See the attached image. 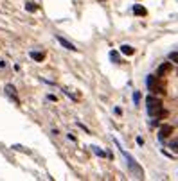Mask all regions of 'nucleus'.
Masks as SVG:
<instances>
[{
    "instance_id": "nucleus-1",
    "label": "nucleus",
    "mask_w": 178,
    "mask_h": 181,
    "mask_svg": "<svg viewBox=\"0 0 178 181\" xmlns=\"http://www.w3.org/2000/svg\"><path fill=\"white\" fill-rule=\"evenodd\" d=\"M146 108H148V115L149 117H153V119H158L160 115H162V101L158 99V97H153V95H149L148 99H146Z\"/></svg>"
},
{
    "instance_id": "nucleus-2",
    "label": "nucleus",
    "mask_w": 178,
    "mask_h": 181,
    "mask_svg": "<svg viewBox=\"0 0 178 181\" xmlns=\"http://www.w3.org/2000/svg\"><path fill=\"white\" fill-rule=\"evenodd\" d=\"M122 153V156L126 158V161H128V167H130V170L137 176V178H144V170L140 169V165H138L137 161L131 158V154H128V153H124V151H120Z\"/></svg>"
},
{
    "instance_id": "nucleus-3",
    "label": "nucleus",
    "mask_w": 178,
    "mask_h": 181,
    "mask_svg": "<svg viewBox=\"0 0 178 181\" xmlns=\"http://www.w3.org/2000/svg\"><path fill=\"white\" fill-rule=\"evenodd\" d=\"M146 84H148V88H149L153 93H164V86L160 84V81H158V75H148V79H146Z\"/></svg>"
},
{
    "instance_id": "nucleus-4",
    "label": "nucleus",
    "mask_w": 178,
    "mask_h": 181,
    "mask_svg": "<svg viewBox=\"0 0 178 181\" xmlns=\"http://www.w3.org/2000/svg\"><path fill=\"white\" fill-rule=\"evenodd\" d=\"M4 90H5V93L16 102V104H20V99H18V95H16V90H15V86H13V84H5V88H4Z\"/></svg>"
},
{
    "instance_id": "nucleus-5",
    "label": "nucleus",
    "mask_w": 178,
    "mask_h": 181,
    "mask_svg": "<svg viewBox=\"0 0 178 181\" xmlns=\"http://www.w3.org/2000/svg\"><path fill=\"white\" fill-rule=\"evenodd\" d=\"M133 13H135L137 16H146V15H148L146 7H144V5H140V4H135V5H133Z\"/></svg>"
},
{
    "instance_id": "nucleus-6",
    "label": "nucleus",
    "mask_w": 178,
    "mask_h": 181,
    "mask_svg": "<svg viewBox=\"0 0 178 181\" xmlns=\"http://www.w3.org/2000/svg\"><path fill=\"white\" fill-rule=\"evenodd\" d=\"M56 38H58V41L61 43V45H63V47H65V49H68V50H76V47H74L70 41H67L65 38H63V36H56Z\"/></svg>"
},
{
    "instance_id": "nucleus-7",
    "label": "nucleus",
    "mask_w": 178,
    "mask_h": 181,
    "mask_svg": "<svg viewBox=\"0 0 178 181\" xmlns=\"http://www.w3.org/2000/svg\"><path fill=\"white\" fill-rule=\"evenodd\" d=\"M120 52H122L124 56H133L135 49H133V47H130V45H120Z\"/></svg>"
},
{
    "instance_id": "nucleus-8",
    "label": "nucleus",
    "mask_w": 178,
    "mask_h": 181,
    "mask_svg": "<svg viewBox=\"0 0 178 181\" xmlns=\"http://www.w3.org/2000/svg\"><path fill=\"white\" fill-rule=\"evenodd\" d=\"M171 133H173V127H171V126H162V127H160V138L169 136Z\"/></svg>"
},
{
    "instance_id": "nucleus-9",
    "label": "nucleus",
    "mask_w": 178,
    "mask_h": 181,
    "mask_svg": "<svg viewBox=\"0 0 178 181\" xmlns=\"http://www.w3.org/2000/svg\"><path fill=\"white\" fill-rule=\"evenodd\" d=\"M171 70V63H164V65H160V68H158V77H162L166 72H169Z\"/></svg>"
},
{
    "instance_id": "nucleus-10",
    "label": "nucleus",
    "mask_w": 178,
    "mask_h": 181,
    "mask_svg": "<svg viewBox=\"0 0 178 181\" xmlns=\"http://www.w3.org/2000/svg\"><path fill=\"white\" fill-rule=\"evenodd\" d=\"M31 58L34 61H43L45 59V54L43 52H36V50H31Z\"/></svg>"
},
{
    "instance_id": "nucleus-11",
    "label": "nucleus",
    "mask_w": 178,
    "mask_h": 181,
    "mask_svg": "<svg viewBox=\"0 0 178 181\" xmlns=\"http://www.w3.org/2000/svg\"><path fill=\"white\" fill-rule=\"evenodd\" d=\"M110 59L113 61V63H120V56H119V52L112 50V52H110Z\"/></svg>"
},
{
    "instance_id": "nucleus-12",
    "label": "nucleus",
    "mask_w": 178,
    "mask_h": 181,
    "mask_svg": "<svg viewBox=\"0 0 178 181\" xmlns=\"http://www.w3.org/2000/svg\"><path fill=\"white\" fill-rule=\"evenodd\" d=\"M92 151H94V153H96L97 156H101V158H104V156H106V153H104L103 149H99L97 145H92Z\"/></svg>"
},
{
    "instance_id": "nucleus-13",
    "label": "nucleus",
    "mask_w": 178,
    "mask_h": 181,
    "mask_svg": "<svg viewBox=\"0 0 178 181\" xmlns=\"http://www.w3.org/2000/svg\"><path fill=\"white\" fill-rule=\"evenodd\" d=\"M25 9H27V11H29V13H34V11H36V9H38V7H36V4H33V2H29V4H27V5H25Z\"/></svg>"
},
{
    "instance_id": "nucleus-14",
    "label": "nucleus",
    "mask_w": 178,
    "mask_h": 181,
    "mask_svg": "<svg viewBox=\"0 0 178 181\" xmlns=\"http://www.w3.org/2000/svg\"><path fill=\"white\" fill-rule=\"evenodd\" d=\"M169 147H171V151H173V153H178V140L171 142V143H169Z\"/></svg>"
},
{
    "instance_id": "nucleus-15",
    "label": "nucleus",
    "mask_w": 178,
    "mask_h": 181,
    "mask_svg": "<svg viewBox=\"0 0 178 181\" xmlns=\"http://www.w3.org/2000/svg\"><path fill=\"white\" fill-rule=\"evenodd\" d=\"M138 101H140V93H138V92H135V93H133V102H135V104H138Z\"/></svg>"
},
{
    "instance_id": "nucleus-16",
    "label": "nucleus",
    "mask_w": 178,
    "mask_h": 181,
    "mask_svg": "<svg viewBox=\"0 0 178 181\" xmlns=\"http://www.w3.org/2000/svg\"><path fill=\"white\" fill-rule=\"evenodd\" d=\"M169 58H171V59H175V61H176V63H178V54H176V52H173V54H169Z\"/></svg>"
},
{
    "instance_id": "nucleus-17",
    "label": "nucleus",
    "mask_w": 178,
    "mask_h": 181,
    "mask_svg": "<svg viewBox=\"0 0 178 181\" xmlns=\"http://www.w3.org/2000/svg\"><path fill=\"white\" fill-rule=\"evenodd\" d=\"M113 111H115V115H122V109H120V108H115Z\"/></svg>"
}]
</instances>
